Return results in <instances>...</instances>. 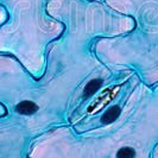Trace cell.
I'll use <instances>...</instances> for the list:
<instances>
[{"label": "cell", "mask_w": 158, "mask_h": 158, "mask_svg": "<svg viewBox=\"0 0 158 158\" xmlns=\"http://www.w3.org/2000/svg\"><path fill=\"white\" fill-rule=\"evenodd\" d=\"M48 0H0L7 19L0 25V52L16 56L31 71L35 60L37 74L50 43L62 36L64 24L47 12Z\"/></svg>", "instance_id": "1"}, {"label": "cell", "mask_w": 158, "mask_h": 158, "mask_svg": "<svg viewBox=\"0 0 158 158\" xmlns=\"http://www.w3.org/2000/svg\"><path fill=\"white\" fill-rule=\"evenodd\" d=\"M13 111L20 117H33L40 112V106L26 99H20L13 105Z\"/></svg>", "instance_id": "2"}, {"label": "cell", "mask_w": 158, "mask_h": 158, "mask_svg": "<svg viewBox=\"0 0 158 158\" xmlns=\"http://www.w3.org/2000/svg\"><path fill=\"white\" fill-rule=\"evenodd\" d=\"M120 114H121V108H120L119 105L110 106V107L102 113V115H101V118H100V123L103 124V125L113 124L115 120L119 119Z\"/></svg>", "instance_id": "3"}, {"label": "cell", "mask_w": 158, "mask_h": 158, "mask_svg": "<svg viewBox=\"0 0 158 158\" xmlns=\"http://www.w3.org/2000/svg\"><path fill=\"white\" fill-rule=\"evenodd\" d=\"M135 151L133 148L130 146H124L120 148L117 152V158H135Z\"/></svg>", "instance_id": "4"}, {"label": "cell", "mask_w": 158, "mask_h": 158, "mask_svg": "<svg viewBox=\"0 0 158 158\" xmlns=\"http://www.w3.org/2000/svg\"><path fill=\"white\" fill-rule=\"evenodd\" d=\"M6 19H7V12H6L5 8L0 5V25H2V24L5 23Z\"/></svg>", "instance_id": "5"}]
</instances>
